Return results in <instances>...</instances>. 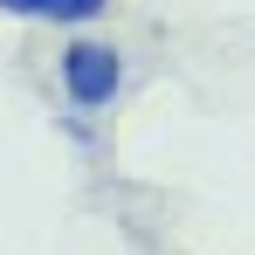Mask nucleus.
Instances as JSON below:
<instances>
[{
	"mask_svg": "<svg viewBox=\"0 0 255 255\" xmlns=\"http://www.w3.org/2000/svg\"><path fill=\"white\" fill-rule=\"evenodd\" d=\"M55 76H62V97H69L76 111H104V104H118V90H125V48L76 35V42H62Z\"/></svg>",
	"mask_w": 255,
	"mask_h": 255,
	"instance_id": "nucleus-1",
	"label": "nucleus"
},
{
	"mask_svg": "<svg viewBox=\"0 0 255 255\" xmlns=\"http://www.w3.org/2000/svg\"><path fill=\"white\" fill-rule=\"evenodd\" d=\"M0 14L14 21H48V28H90L111 14V0H0Z\"/></svg>",
	"mask_w": 255,
	"mask_h": 255,
	"instance_id": "nucleus-2",
	"label": "nucleus"
}]
</instances>
